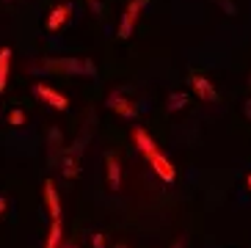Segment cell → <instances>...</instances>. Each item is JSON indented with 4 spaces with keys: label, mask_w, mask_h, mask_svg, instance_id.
Masks as SVG:
<instances>
[{
    "label": "cell",
    "mask_w": 251,
    "mask_h": 248,
    "mask_svg": "<svg viewBox=\"0 0 251 248\" xmlns=\"http://www.w3.org/2000/svg\"><path fill=\"white\" fill-rule=\"evenodd\" d=\"M188 83H191V88L196 91L199 99H204V102H218V91H215V86L207 80L204 74H191Z\"/></svg>",
    "instance_id": "obj_6"
},
{
    "label": "cell",
    "mask_w": 251,
    "mask_h": 248,
    "mask_svg": "<svg viewBox=\"0 0 251 248\" xmlns=\"http://www.w3.org/2000/svg\"><path fill=\"white\" fill-rule=\"evenodd\" d=\"M91 243H94V248H105V234H94Z\"/></svg>",
    "instance_id": "obj_19"
},
{
    "label": "cell",
    "mask_w": 251,
    "mask_h": 248,
    "mask_svg": "<svg viewBox=\"0 0 251 248\" xmlns=\"http://www.w3.org/2000/svg\"><path fill=\"white\" fill-rule=\"evenodd\" d=\"M144 6H147V0H130V3H127L125 14H122V22H119V30H116L119 39L133 36V28H135V22H138V14L144 11Z\"/></svg>",
    "instance_id": "obj_3"
},
{
    "label": "cell",
    "mask_w": 251,
    "mask_h": 248,
    "mask_svg": "<svg viewBox=\"0 0 251 248\" xmlns=\"http://www.w3.org/2000/svg\"><path fill=\"white\" fill-rule=\"evenodd\" d=\"M8 124H14V127L25 124V113H23L20 108H17V110H11V113H8Z\"/></svg>",
    "instance_id": "obj_17"
},
{
    "label": "cell",
    "mask_w": 251,
    "mask_h": 248,
    "mask_svg": "<svg viewBox=\"0 0 251 248\" xmlns=\"http://www.w3.org/2000/svg\"><path fill=\"white\" fill-rule=\"evenodd\" d=\"M61 240H64V223H61V218H58V221H52V226H50V234H47L45 248H58V246H61Z\"/></svg>",
    "instance_id": "obj_15"
},
{
    "label": "cell",
    "mask_w": 251,
    "mask_h": 248,
    "mask_svg": "<svg viewBox=\"0 0 251 248\" xmlns=\"http://www.w3.org/2000/svg\"><path fill=\"white\" fill-rule=\"evenodd\" d=\"M144 157L149 160V166L155 168V174L160 176L163 182H174V179H177V171H174V166H171V163L160 154V149H152V152H147Z\"/></svg>",
    "instance_id": "obj_4"
},
{
    "label": "cell",
    "mask_w": 251,
    "mask_h": 248,
    "mask_svg": "<svg viewBox=\"0 0 251 248\" xmlns=\"http://www.w3.org/2000/svg\"><path fill=\"white\" fill-rule=\"evenodd\" d=\"M69 14H72V6H69V3H61V6H55V8L50 11V17H47L45 28L50 30V33L61 30V28H64V22L69 20Z\"/></svg>",
    "instance_id": "obj_9"
},
{
    "label": "cell",
    "mask_w": 251,
    "mask_h": 248,
    "mask_svg": "<svg viewBox=\"0 0 251 248\" xmlns=\"http://www.w3.org/2000/svg\"><path fill=\"white\" fill-rule=\"evenodd\" d=\"M108 108L116 110L122 119H138V105H133L130 99H125L122 94H111V97H108Z\"/></svg>",
    "instance_id": "obj_8"
},
{
    "label": "cell",
    "mask_w": 251,
    "mask_h": 248,
    "mask_svg": "<svg viewBox=\"0 0 251 248\" xmlns=\"http://www.w3.org/2000/svg\"><path fill=\"white\" fill-rule=\"evenodd\" d=\"M8 72H11V47H0V94L8 86Z\"/></svg>",
    "instance_id": "obj_12"
},
{
    "label": "cell",
    "mask_w": 251,
    "mask_h": 248,
    "mask_svg": "<svg viewBox=\"0 0 251 248\" xmlns=\"http://www.w3.org/2000/svg\"><path fill=\"white\" fill-rule=\"evenodd\" d=\"M105 168H108V188L116 193L122 188V168H119V157L113 152L105 154Z\"/></svg>",
    "instance_id": "obj_11"
},
{
    "label": "cell",
    "mask_w": 251,
    "mask_h": 248,
    "mask_svg": "<svg viewBox=\"0 0 251 248\" xmlns=\"http://www.w3.org/2000/svg\"><path fill=\"white\" fill-rule=\"evenodd\" d=\"M45 204L50 210V218L58 221L61 218V198H58V190H55L52 179H45Z\"/></svg>",
    "instance_id": "obj_10"
},
{
    "label": "cell",
    "mask_w": 251,
    "mask_h": 248,
    "mask_svg": "<svg viewBox=\"0 0 251 248\" xmlns=\"http://www.w3.org/2000/svg\"><path fill=\"white\" fill-rule=\"evenodd\" d=\"M249 188H251V174H249Z\"/></svg>",
    "instance_id": "obj_25"
},
{
    "label": "cell",
    "mask_w": 251,
    "mask_h": 248,
    "mask_svg": "<svg viewBox=\"0 0 251 248\" xmlns=\"http://www.w3.org/2000/svg\"><path fill=\"white\" fill-rule=\"evenodd\" d=\"M91 130H94V116H89L83 132L75 138V144L69 146V149H64V154H61V163H64L61 174H64V179H75V176H77V171H80V157H83V152H86V144H89V138H91Z\"/></svg>",
    "instance_id": "obj_2"
},
{
    "label": "cell",
    "mask_w": 251,
    "mask_h": 248,
    "mask_svg": "<svg viewBox=\"0 0 251 248\" xmlns=\"http://www.w3.org/2000/svg\"><path fill=\"white\" fill-rule=\"evenodd\" d=\"M215 3H218V8H221L226 17H237V6L232 3V0H215Z\"/></svg>",
    "instance_id": "obj_16"
},
{
    "label": "cell",
    "mask_w": 251,
    "mask_h": 248,
    "mask_svg": "<svg viewBox=\"0 0 251 248\" xmlns=\"http://www.w3.org/2000/svg\"><path fill=\"white\" fill-rule=\"evenodd\" d=\"M243 116L251 122V99H246V105H243Z\"/></svg>",
    "instance_id": "obj_20"
},
{
    "label": "cell",
    "mask_w": 251,
    "mask_h": 248,
    "mask_svg": "<svg viewBox=\"0 0 251 248\" xmlns=\"http://www.w3.org/2000/svg\"><path fill=\"white\" fill-rule=\"evenodd\" d=\"M185 105H188V94H185V91H171V94L166 97V110H169V113H177Z\"/></svg>",
    "instance_id": "obj_14"
},
{
    "label": "cell",
    "mask_w": 251,
    "mask_h": 248,
    "mask_svg": "<svg viewBox=\"0 0 251 248\" xmlns=\"http://www.w3.org/2000/svg\"><path fill=\"white\" fill-rule=\"evenodd\" d=\"M249 86H251V74H249Z\"/></svg>",
    "instance_id": "obj_26"
},
{
    "label": "cell",
    "mask_w": 251,
    "mask_h": 248,
    "mask_svg": "<svg viewBox=\"0 0 251 248\" xmlns=\"http://www.w3.org/2000/svg\"><path fill=\"white\" fill-rule=\"evenodd\" d=\"M64 154V135H61L58 127H50L47 132V166H55Z\"/></svg>",
    "instance_id": "obj_7"
},
{
    "label": "cell",
    "mask_w": 251,
    "mask_h": 248,
    "mask_svg": "<svg viewBox=\"0 0 251 248\" xmlns=\"http://www.w3.org/2000/svg\"><path fill=\"white\" fill-rule=\"evenodd\" d=\"M58 248H77V246H75V243H64V240H61V246Z\"/></svg>",
    "instance_id": "obj_22"
},
{
    "label": "cell",
    "mask_w": 251,
    "mask_h": 248,
    "mask_svg": "<svg viewBox=\"0 0 251 248\" xmlns=\"http://www.w3.org/2000/svg\"><path fill=\"white\" fill-rule=\"evenodd\" d=\"M86 3H89V8L94 11V17H102V3H100V0H86Z\"/></svg>",
    "instance_id": "obj_18"
},
{
    "label": "cell",
    "mask_w": 251,
    "mask_h": 248,
    "mask_svg": "<svg viewBox=\"0 0 251 248\" xmlns=\"http://www.w3.org/2000/svg\"><path fill=\"white\" fill-rule=\"evenodd\" d=\"M6 207H8V204H6V198L0 196V218H3V215H6Z\"/></svg>",
    "instance_id": "obj_21"
},
{
    "label": "cell",
    "mask_w": 251,
    "mask_h": 248,
    "mask_svg": "<svg viewBox=\"0 0 251 248\" xmlns=\"http://www.w3.org/2000/svg\"><path fill=\"white\" fill-rule=\"evenodd\" d=\"M113 248H127V246H125V243H116V246H113Z\"/></svg>",
    "instance_id": "obj_24"
},
{
    "label": "cell",
    "mask_w": 251,
    "mask_h": 248,
    "mask_svg": "<svg viewBox=\"0 0 251 248\" xmlns=\"http://www.w3.org/2000/svg\"><path fill=\"white\" fill-rule=\"evenodd\" d=\"M33 91H36V97L42 99V102H47L50 108H55V110H67L69 108V99L61 91H55L52 86H47V83H36L33 86Z\"/></svg>",
    "instance_id": "obj_5"
},
{
    "label": "cell",
    "mask_w": 251,
    "mask_h": 248,
    "mask_svg": "<svg viewBox=\"0 0 251 248\" xmlns=\"http://www.w3.org/2000/svg\"><path fill=\"white\" fill-rule=\"evenodd\" d=\"M36 72H52L64 77H97V66L91 58H45L39 61Z\"/></svg>",
    "instance_id": "obj_1"
},
{
    "label": "cell",
    "mask_w": 251,
    "mask_h": 248,
    "mask_svg": "<svg viewBox=\"0 0 251 248\" xmlns=\"http://www.w3.org/2000/svg\"><path fill=\"white\" fill-rule=\"evenodd\" d=\"M171 248H182V240H177V243H174V246H171Z\"/></svg>",
    "instance_id": "obj_23"
},
{
    "label": "cell",
    "mask_w": 251,
    "mask_h": 248,
    "mask_svg": "<svg viewBox=\"0 0 251 248\" xmlns=\"http://www.w3.org/2000/svg\"><path fill=\"white\" fill-rule=\"evenodd\" d=\"M133 141H135V146H138L141 154H147V152H152V149H157V144L152 141V135H149L147 130H141V127H135V130H133Z\"/></svg>",
    "instance_id": "obj_13"
}]
</instances>
